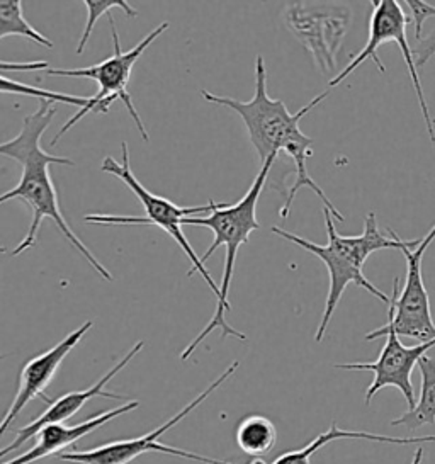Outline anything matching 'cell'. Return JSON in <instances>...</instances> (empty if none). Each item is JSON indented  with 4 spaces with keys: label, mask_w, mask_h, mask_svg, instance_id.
Masks as SVG:
<instances>
[{
    "label": "cell",
    "mask_w": 435,
    "mask_h": 464,
    "mask_svg": "<svg viewBox=\"0 0 435 464\" xmlns=\"http://www.w3.org/2000/svg\"><path fill=\"white\" fill-rule=\"evenodd\" d=\"M277 157H269L264 164L260 165L257 178L254 179L250 189L246 191L244 198L240 201H237L235 205H217L215 201H209V217H196V218H184L182 225H190V227H204L209 228L215 233V242L211 246L204 252L201 262L206 264V260L209 259L219 246H225L227 252V259H225V269H223V281L219 286V300H218L217 312L213 314V318L209 320V324L201 330V334L190 342L189 345L182 351L180 361H188L190 355L194 354V351L201 345V342L217 328L221 330V337H237L240 341H246V335L235 330L230 324L227 322L225 314L230 312V295L231 281H233V274H235V264H237V256H238V248L248 242L250 233L260 230V223L257 221V203L262 189L267 182L269 172L272 170V165L276 164Z\"/></svg>",
    "instance_id": "obj_4"
},
{
    "label": "cell",
    "mask_w": 435,
    "mask_h": 464,
    "mask_svg": "<svg viewBox=\"0 0 435 464\" xmlns=\"http://www.w3.org/2000/svg\"><path fill=\"white\" fill-rule=\"evenodd\" d=\"M434 347H435V341H434Z\"/></svg>",
    "instance_id": "obj_27"
},
{
    "label": "cell",
    "mask_w": 435,
    "mask_h": 464,
    "mask_svg": "<svg viewBox=\"0 0 435 464\" xmlns=\"http://www.w3.org/2000/svg\"><path fill=\"white\" fill-rule=\"evenodd\" d=\"M285 23L312 53L322 73H335L337 53L351 23L349 7L324 2H291L285 7Z\"/></svg>",
    "instance_id": "obj_10"
},
{
    "label": "cell",
    "mask_w": 435,
    "mask_h": 464,
    "mask_svg": "<svg viewBox=\"0 0 435 464\" xmlns=\"http://www.w3.org/2000/svg\"><path fill=\"white\" fill-rule=\"evenodd\" d=\"M5 357H7V355H5V354L0 355V361H4V359H5Z\"/></svg>",
    "instance_id": "obj_26"
},
{
    "label": "cell",
    "mask_w": 435,
    "mask_h": 464,
    "mask_svg": "<svg viewBox=\"0 0 435 464\" xmlns=\"http://www.w3.org/2000/svg\"><path fill=\"white\" fill-rule=\"evenodd\" d=\"M248 464H267L266 463V461H264V459H262V458H254V459H252V461H250V463Z\"/></svg>",
    "instance_id": "obj_25"
},
{
    "label": "cell",
    "mask_w": 435,
    "mask_h": 464,
    "mask_svg": "<svg viewBox=\"0 0 435 464\" xmlns=\"http://www.w3.org/2000/svg\"><path fill=\"white\" fill-rule=\"evenodd\" d=\"M372 5H374V11H372V15H371L369 40H367L366 46L362 48V52L359 55L353 56L351 63L342 70L340 73H337L328 82V85L332 89L337 87L349 75H353V70L359 69L366 62L367 58H371L376 63V67H378L381 73H384L386 67L381 63V60L378 58V50H380L381 44H384V43H396L398 48L401 50V55L405 58L408 73H410V79H411L415 94H417L419 104H420L421 116H423V121H425V126H427V133L430 137V141L435 145L434 120L430 116V110H429V104H427V99H425V92L421 89L419 70H417V65H415L413 52H411V46L408 44L407 40V26L411 19L403 13L401 2H396V0H374Z\"/></svg>",
    "instance_id": "obj_9"
},
{
    "label": "cell",
    "mask_w": 435,
    "mask_h": 464,
    "mask_svg": "<svg viewBox=\"0 0 435 464\" xmlns=\"http://www.w3.org/2000/svg\"><path fill=\"white\" fill-rule=\"evenodd\" d=\"M138 407H140L138 400H128L121 407H116V409L108 410V411H101V413H97L94 417L77 423V425H70V427L63 425V423L46 425L38 432V436H36L38 440L31 450L24 452V454H21V456H17V458H14L11 461L0 464H33L40 461L43 458H48V456H58V454H62V450L77 444L81 439L89 436L91 432H94L97 429H101L102 425L133 411Z\"/></svg>",
    "instance_id": "obj_14"
},
{
    "label": "cell",
    "mask_w": 435,
    "mask_h": 464,
    "mask_svg": "<svg viewBox=\"0 0 435 464\" xmlns=\"http://www.w3.org/2000/svg\"><path fill=\"white\" fill-rule=\"evenodd\" d=\"M435 240V225L415 248H403L407 260V283L400 289V279H394L393 298L388 304V324L367 334L366 341L396 334L398 337L415 339L420 343L435 341V324L430 312L429 293L421 277V260Z\"/></svg>",
    "instance_id": "obj_7"
},
{
    "label": "cell",
    "mask_w": 435,
    "mask_h": 464,
    "mask_svg": "<svg viewBox=\"0 0 435 464\" xmlns=\"http://www.w3.org/2000/svg\"><path fill=\"white\" fill-rule=\"evenodd\" d=\"M417 366L420 368V398L413 409L394 419L392 427H407L410 430H417L423 425L435 423V359L425 354Z\"/></svg>",
    "instance_id": "obj_16"
},
{
    "label": "cell",
    "mask_w": 435,
    "mask_h": 464,
    "mask_svg": "<svg viewBox=\"0 0 435 464\" xmlns=\"http://www.w3.org/2000/svg\"><path fill=\"white\" fill-rule=\"evenodd\" d=\"M109 26H111V36H112V44H114V55L109 56L104 62L101 63H95L92 67H87V69H75V70H62V69H46V75H52V77H70V79H91L95 81L99 85V91L94 97L89 99L87 106L82 108L77 114H73L67 123L62 126V130L54 135L53 141H52V147H56L60 138L63 135H67L68 131L79 123L81 120H83L89 112L92 114H106L111 104L114 101H121L124 104V108L130 112L131 120L135 121L136 128L140 131L141 138L145 141H150L149 131L145 128V124L141 121L138 110H136L135 102H133V97L128 92V83L131 79V72L135 67L138 58L143 55L147 50H149L150 44H153V42L157 38H160L163 33L169 29V23L165 21L160 26L150 31L149 34L141 40V42L136 44L135 48L128 50V52H122L121 42H120V34H118V28H116V23L112 19V15H109Z\"/></svg>",
    "instance_id": "obj_5"
},
{
    "label": "cell",
    "mask_w": 435,
    "mask_h": 464,
    "mask_svg": "<svg viewBox=\"0 0 435 464\" xmlns=\"http://www.w3.org/2000/svg\"><path fill=\"white\" fill-rule=\"evenodd\" d=\"M240 362L235 361L230 364V368L225 369V372H221L215 382L208 384V388L196 396L192 401H189L184 409L177 411L174 417H170L167 422L159 425L157 429H153L149 434H143L136 439H122V440H112L108 444L97 446L94 450H70V452H62L56 456L58 461L70 464H128L135 461L136 458L147 454V452H162L169 456H176V458H184L190 461H198L204 464H235L230 461H219L208 458L198 452H190V450H179L172 446H165L162 442H159V439L167 434L170 429H174L177 423L182 422L189 413L198 409L201 403L208 400V396L213 395L218 388L227 382L235 374V371L238 369Z\"/></svg>",
    "instance_id": "obj_8"
},
{
    "label": "cell",
    "mask_w": 435,
    "mask_h": 464,
    "mask_svg": "<svg viewBox=\"0 0 435 464\" xmlns=\"http://www.w3.org/2000/svg\"><path fill=\"white\" fill-rule=\"evenodd\" d=\"M143 347H145V342H136L135 345L130 349V353H126V355L122 357L121 361H118L116 366H112V368L109 369L108 372H106L99 382H94L92 386H89V388H85V390L68 392L67 395L56 398L54 401L50 403V407L41 413L38 419H34L33 422L27 423V425L21 427V429H17L13 442H11L9 446H5V448L0 450V461H2L7 454H11L14 450H19L21 446H24L31 439H34V437L38 436V432H40L43 427L52 425V423L67 422L68 419H72L75 413H79V411L83 409V405H85L87 401H91V400H94V398L128 400L126 396L108 392L106 386H108L109 382H111L114 376H118L122 369L126 368V366L135 359L136 355L140 354V351H141Z\"/></svg>",
    "instance_id": "obj_13"
},
{
    "label": "cell",
    "mask_w": 435,
    "mask_h": 464,
    "mask_svg": "<svg viewBox=\"0 0 435 464\" xmlns=\"http://www.w3.org/2000/svg\"><path fill=\"white\" fill-rule=\"evenodd\" d=\"M56 108L53 102L40 101L38 110L27 114L23 121V128L17 133V137L0 143V155L9 157L15 160L21 167V179L19 184L11 191L0 194V205L7 201H23L33 211V219L29 225L24 240L9 252L11 257H17L27 252L29 248L38 246V232H40L43 219L50 218L58 230L67 238L72 246L81 254L83 259L91 264V267L106 281H114L112 274L99 262L94 254L89 250V246L82 242L75 232L70 228L67 219L62 213V206L58 203V192L54 188L50 167L52 165H65L75 167V162L67 157H56L41 149V137L46 131V128L53 121Z\"/></svg>",
    "instance_id": "obj_1"
},
{
    "label": "cell",
    "mask_w": 435,
    "mask_h": 464,
    "mask_svg": "<svg viewBox=\"0 0 435 464\" xmlns=\"http://www.w3.org/2000/svg\"><path fill=\"white\" fill-rule=\"evenodd\" d=\"M0 94H11V96H29L38 99V101H48V102H62L68 106H77V108H85L91 97L68 96V94H60L53 92L48 89H41L34 85H27V83L15 82L13 79H7L4 75H0Z\"/></svg>",
    "instance_id": "obj_19"
},
{
    "label": "cell",
    "mask_w": 435,
    "mask_h": 464,
    "mask_svg": "<svg viewBox=\"0 0 435 464\" xmlns=\"http://www.w3.org/2000/svg\"><path fill=\"white\" fill-rule=\"evenodd\" d=\"M403 4H407L408 9L411 13V23L415 24V38L419 42L421 40V31H423L425 21L435 17V5H430L429 2H423V0H408Z\"/></svg>",
    "instance_id": "obj_21"
},
{
    "label": "cell",
    "mask_w": 435,
    "mask_h": 464,
    "mask_svg": "<svg viewBox=\"0 0 435 464\" xmlns=\"http://www.w3.org/2000/svg\"><path fill=\"white\" fill-rule=\"evenodd\" d=\"M324 217H325L326 235H328L326 246H318L299 235L285 232L279 227L271 228L272 233H276L277 237L285 238L291 244H296L299 248H303L310 254H314L325 264L326 271L330 276V287H328V296H326L325 312H324L322 322H320L316 335H314L316 342L324 341L328 324L335 314L340 300L349 285H357V286L369 291L378 300L390 304V298L381 289L374 286L362 273V267L371 254H374L378 250H386V248H396L401 252L403 248H415L421 242V238L401 240L392 228H388L390 237L381 233L374 213H369L364 218V230L357 237L339 235L337 227H335V219L325 208H324Z\"/></svg>",
    "instance_id": "obj_3"
},
{
    "label": "cell",
    "mask_w": 435,
    "mask_h": 464,
    "mask_svg": "<svg viewBox=\"0 0 435 464\" xmlns=\"http://www.w3.org/2000/svg\"><path fill=\"white\" fill-rule=\"evenodd\" d=\"M48 69V63L43 60L34 62H2L0 60V70H11V72H36V70Z\"/></svg>",
    "instance_id": "obj_23"
},
{
    "label": "cell",
    "mask_w": 435,
    "mask_h": 464,
    "mask_svg": "<svg viewBox=\"0 0 435 464\" xmlns=\"http://www.w3.org/2000/svg\"><path fill=\"white\" fill-rule=\"evenodd\" d=\"M201 94L208 102L228 108L244 120L248 138L257 150L260 165L264 164L269 157H279L281 151H285V155L293 160L296 179L291 189L285 194V206L281 208L283 218L289 217L291 206L299 189L310 188L320 198V201L325 205V209L330 211V215L335 221L342 223L345 219L334 203L328 199L324 189L310 176L306 160L313 155V140L306 137L299 128V121L328 96V91L314 97L312 102L306 104L303 110L291 114L285 101L271 99L267 94V70H266L264 58L258 55L256 60V94L250 101L244 102L233 97L217 96L208 91H201Z\"/></svg>",
    "instance_id": "obj_2"
},
{
    "label": "cell",
    "mask_w": 435,
    "mask_h": 464,
    "mask_svg": "<svg viewBox=\"0 0 435 464\" xmlns=\"http://www.w3.org/2000/svg\"><path fill=\"white\" fill-rule=\"evenodd\" d=\"M413 58H415V65L423 67L427 65V62L435 55V31L430 33L427 38H421L415 44V48H411Z\"/></svg>",
    "instance_id": "obj_22"
},
{
    "label": "cell",
    "mask_w": 435,
    "mask_h": 464,
    "mask_svg": "<svg viewBox=\"0 0 435 464\" xmlns=\"http://www.w3.org/2000/svg\"><path fill=\"white\" fill-rule=\"evenodd\" d=\"M9 36H21L44 48H53L50 38L27 23L23 2L19 0H0V40Z\"/></svg>",
    "instance_id": "obj_18"
},
{
    "label": "cell",
    "mask_w": 435,
    "mask_h": 464,
    "mask_svg": "<svg viewBox=\"0 0 435 464\" xmlns=\"http://www.w3.org/2000/svg\"><path fill=\"white\" fill-rule=\"evenodd\" d=\"M85 7H87V23H85V28L82 31L81 42L77 46V55H82L83 50L87 48V43L89 38L94 31L95 24L99 21V17H102V14H108L112 9H121L124 14L128 17H136L138 11L135 7H131L128 2L124 0H83Z\"/></svg>",
    "instance_id": "obj_20"
},
{
    "label": "cell",
    "mask_w": 435,
    "mask_h": 464,
    "mask_svg": "<svg viewBox=\"0 0 435 464\" xmlns=\"http://www.w3.org/2000/svg\"><path fill=\"white\" fill-rule=\"evenodd\" d=\"M235 440L245 454L262 458L269 454L277 442L276 425L264 415H248L238 423Z\"/></svg>",
    "instance_id": "obj_17"
},
{
    "label": "cell",
    "mask_w": 435,
    "mask_h": 464,
    "mask_svg": "<svg viewBox=\"0 0 435 464\" xmlns=\"http://www.w3.org/2000/svg\"><path fill=\"white\" fill-rule=\"evenodd\" d=\"M340 439H362V440H374V442H388V444H398V446H408V444H425V442H435V436H419V437H390L378 436V434H369V432H353V430H342L335 420H332L330 429L316 437L308 446L303 450H289L281 454L279 458L274 459L271 464H310L313 454H316L326 444L340 440Z\"/></svg>",
    "instance_id": "obj_15"
},
{
    "label": "cell",
    "mask_w": 435,
    "mask_h": 464,
    "mask_svg": "<svg viewBox=\"0 0 435 464\" xmlns=\"http://www.w3.org/2000/svg\"><path fill=\"white\" fill-rule=\"evenodd\" d=\"M434 347V342L419 343L413 347L403 345L396 334L386 335V343L380 353L378 361L374 362H351V364H335V368L343 371H371L374 372V380L366 392V405H371L374 395L386 386L398 388L405 400L408 409L411 410L417 405V398L411 384V372L419 364L429 349Z\"/></svg>",
    "instance_id": "obj_12"
},
{
    "label": "cell",
    "mask_w": 435,
    "mask_h": 464,
    "mask_svg": "<svg viewBox=\"0 0 435 464\" xmlns=\"http://www.w3.org/2000/svg\"><path fill=\"white\" fill-rule=\"evenodd\" d=\"M121 162H116V159L106 157L104 162L101 165L102 172H108L111 176L121 179L122 182L133 191L138 201L143 206L145 215L143 217H114V215H85L83 219L87 223L92 225H149V227H157L167 235H170L177 242V246L182 248V252L189 257L190 269L188 277H192L198 273L204 279V283L209 286V289L215 293L217 300H219V287L217 281L211 277L209 271L206 269L201 257H198V254L194 252V248L190 246L186 235L182 232V223L184 218H190L194 215L199 213H208L209 205L206 206H177L169 201L167 198L157 196L153 192H150L138 179H136L131 165H130V151H128V143H121Z\"/></svg>",
    "instance_id": "obj_6"
},
{
    "label": "cell",
    "mask_w": 435,
    "mask_h": 464,
    "mask_svg": "<svg viewBox=\"0 0 435 464\" xmlns=\"http://www.w3.org/2000/svg\"><path fill=\"white\" fill-rule=\"evenodd\" d=\"M91 328L92 322H85L81 327L70 332L63 341L58 342L52 349L31 357L23 366L19 372L13 403L0 419V439L7 434L11 423L21 415L23 410L26 409L29 401H33L34 398H43L44 401L52 403V400L44 395V390L53 382L54 374L63 364L65 357L79 345V342L85 337V334Z\"/></svg>",
    "instance_id": "obj_11"
},
{
    "label": "cell",
    "mask_w": 435,
    "mask_h": 464,
    "mask_svg": "<svg viewBox=\"0 0 435 464\" xmlns=\"http://www.w3.org/2000/svg\"><path fill=\"white\" fill-rule=\"evenodd\" d=\"M421 459H423V448H419V450H415V456H413V459H411V464H421Z\"/></svg>",
    "instance_id": "obj_24"
}]
</instances>
